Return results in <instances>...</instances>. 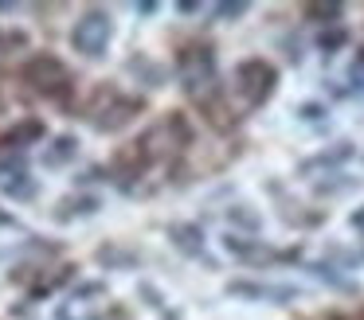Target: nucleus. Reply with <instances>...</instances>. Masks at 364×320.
Segmentation results:
<instances>
[{"mask_svg":"<svg viewBox=\"0 0 364 320\" xmlns=\"http://www.w3.org/2000/svg\"><path fill=\"white\" fill-rule=\"evenodd\" d=\"M71 43L79 47L82 55H102L106 43H110V20L102 12H90L87 20H79V28L71 31Z\"/></svg>","mask_w":364,"mask_h":320,"instance_id":"f257e3e1","label":"nucleus"},{"mask_svg":"<svg viewBox=\"0 0 364 320\" xmlns=\"http://www.w3.org/2000/svg\"><path fill=\"white\" fill-rule=\"evenodd\" d=\"M75 148H79V140H75V137H55V153H48L43 160H48L51 168H55V164H67L75 156Z\"/></svg>","mask_w":364,"mask_h":320,"instance_id":"f03ea898","label":"nucleus"}]
</instances>
